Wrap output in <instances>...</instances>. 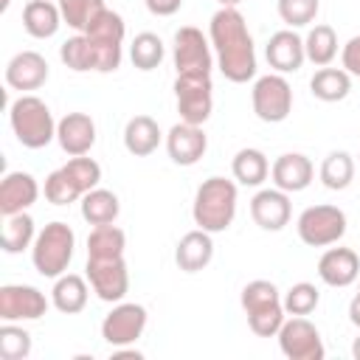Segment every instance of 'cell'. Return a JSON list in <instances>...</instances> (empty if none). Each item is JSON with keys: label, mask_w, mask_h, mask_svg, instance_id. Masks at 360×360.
Instances as JSON below:
<instances>
[{"label": "cell", "mask_w": 360, "mask_h": 360, "mask_svg": "<svg viewBox=\"0 0 360 360\" xmlns=\"http://www.w3.org/2000/svg\"><path fill=\"white\" fill-rule=\"evenodd\" d=\"M208 39L217 53V68L228 82L245 84L256 76V48L242 11L222 6L211 17Z\"/></svg>", "instance_id": "obj_1"}, {"label": "cell", "mask_w": 360, "mask_h": 360, "mask_svg": "<svg viewBox=\"0 0 360 360\" xmlns=\"http://www.w3.org/2000/svg\"><path fill=\"white\" fill-rule=\"evenodd\" d=\"M194 225L208 233H222L236 217V183L228 177H208L200 183L191 205Z\"/></svg>", "instance_id": "obj_2"}, {"label": "cell", "mask_w": 360, "mask_h": 360, "mask_svg": "<svg viewBox=\"0 0 360 360\" xmlns=\"http://www.w3.org/2000/svg\"><path fill=\"white\" fill-rule=\"evenodd\" d=\"M8 121H11V129H14L17 141L25 149H42L56 138L53 112L39 96L22 93L20 98H14L11 107H8Z\"/></svg>", "instance_id": "obj_3"}, {"label": "cell", "mask_w": 360, "mask_h": 360, "mask_svg": "<svg viewBox=\"0 0 360 360\" xmlns=\"http://www.w3.org/2000/svg\"><path fill=\"white\" fill-rule=\"evenodd\" d=\"M242 309L248 315V326L253 335L259 338H276L281 323L287 321L284 315V304H281V295H278V287L267 278H256V281H248L242 287Z\"/></svg>", "instance_id": "obj_4"}, {"label": "cell", "mask_w": 360, "mask_h": 360, "mask_svg": "<svg viewBox=\"0 0 360 360\" xmlns=\"http://www.w3.org/2000/svg\"><path fill=\"white\" fill-rule=\"evenodd\" d=\"M73 248H76V233L68 222H48L34 245H31V262H34V270L45 278H59L62 273H68V264L73 259Z\"/></svg>", "instance_id": "obj_5"}, {"label": "cell", "mask_w": 360, "mask_h": 360, "mask_svg": "<svg viewBox=\"0 0 360 360\" xmlns=\"http://www.w3.org/2000/svg\"><path fill=\"white\" fill-rule=\"evenodd\" d=\"M124 34H127V25H124V17L118 11L104 8L90 22V28L84 31V37H87L90 51H93V70H98V73L118 70L121 51H124Z\"/></svg>", "instance_id": "obj_6"}, {"label": "cell", "mask_w": 360, "mask_h": 360, "mask_svg": "<svg viewBox=\"0 0 360 360\" xmlns=\"http://www.w3.org/2000/svg\"><path fill=\"white\" fill-rule=\"evenodd\" d=\"M298 236L309 248H329L346 233V214L338 205H309L298 214Z\"/></svg>", "instance_id": "obj_7"}, {"label": "cell", "mask_w": 360, "mask_h": 360, "mask_svg": "<svg viewBox=\"0 0 360 360\" xmlns=\"http://www.w3.org/2000/svg\"><path fill=\"white\" fill-rule=\"evenodd\" d=\"M250 104L259 121L264 124H281L292 112V87L284 79V73H267L253 82Z\"/></svg>", "instance_id": "obj_8"}, {"label": "cell", "mask_w": 360, "mask_h": 360, "mask_svg": "<svg viewBox=\"0 0 360 360\" xmlns=\"http://www.w3.org/2000/svg\"><path fill=\"white\" fill-rule=\"evenodd\" d=\"M174 98H177L180 121L202 127V124L211 118V110H214V84H211V73L177 76V79H174Z\"/></svg>", "instance_id": "obj_9"}, {"label": "cell", "mask_w": 360, "mask_h": 360, "mask_svg": "<svg viewBox=\"0 0 360 360\" xmlns=\"http://www.w3.org/2000/svg\"><path fill=\"white\" fill-rule=\"evenodd\" d=\"M172 59H174L177 76L211 73V68H214L211 39H208L200 28H194V25H183V28H177V31H174Z\"/></svg>", "instance_id": "obj_10"}, {"label": "cell", "mask_w": 360, "mask_h": 360, "mask_svg": "<svg viewBox=\"0 0 360 360\" xmlns=\"http://www.w3.org/2000/svg\"><path fill=\"white\" fill-rule=\"evenodd\" d=\"M87 281H90V290L107 301V304H118L124 301L127 290H129V270H127V262L124 256H87Z\"/></svg>", "instance_id": "obj_11"}, {"label": "cell", "mask_w": 360, "mask_h": 360, "mask_svg": "<svg viewBox=\"0 0 360 360\" xmlns=\"http://www.w3.org/2000/svg\"><path fill=\"white\" fill-rule=\"evenodd\" d=\"M278 349L290 360H323L326 349L321 340V332L307 315H292L278 329Z\"/></svg>", "instance_id": "obj_12"}, {"label": "cell", "mask_w": 360, "mask_h": 360, "mask_svg": "<svg viewBox=\"0 0 360 360\" xmlns=\"http://www.w3.org/2000/svg\"><path fill=\"white\" fill-rule=\"evenodd\" d=\"M146 329V307L135 304V301H118L101 321V338L112 346H129L135 343Z\"/></svg>", "instance_id": "obj_13"}, {"label": "cell", "mask_w": 360, "mask_h": 360, "mask_svg": "<svg viewBox=\"0 0 360 360\" xmlns=\"http://www.w3.org/2000/svg\"><path fill=\"white\" fill-rule=\"evenodd\" d=\"M51 301L42 290L31 284H3L0 287V318L3 321H37L48 312Z\"/></svg>", "instance_id": "obj_14"}, {"label": "cell", "mask_w": 360, "mask_h": 360, "mask_svg": "<svg viewBox=\"0 0 360 360\" xmlns=\"http://www.w3.org/2000/svg\"><path fill=\"white\" fill-rule=\"evenodd\" d=\"M48 73L51 70H48V62H45L42 53H37V51H20L6 65V84L11 90H20V93L39 90L48 82Z\"/></svg>", "instance_id": "obj_15"}, {"label": "cell", "mask_w": 360, "mask_h": 360, "mask_svg": "<svg viewBox=\"0 0 360 360\" xmlns=\"http://www.w3.org/2000/svg\"><path fill=\"white\" fill-rule=\"evenodd\" d=\"M208 149V135L197 124H174L166 135V152L177 166H194Z\"/></svg>", "instance_id": "obj_16"}, {"label": "cell", "mask_w": 360, "mask_h": 360, "mask_svg": "<svg viewBox=\"0 0 360 360\" xmlns=\"http://www.w3.org/2000/svg\"><path fill=\"white\" fill-rule=\"evenodd\" d=\"M56 141L70 158L87 155L96 143V121L87 112H68L56 121Z\"/></svg>", "instance_id": "obj_17"}, {"label": "cell", "mask_w": 360, "mask_h": 360, "mask_svg": "<svg viewBox=\"0 0 360 360\" xmlns=\"http://www.w3.org/2000/svg\"><path fill=\"white\" fill-rule=\"evenodd\" d=\"M270 177L276 183V188L287 191V194H295V191H304L312 177H315V166L307 155L301 152H284L273 160L270 166Z\"/></svg>", "instance_id": "obj_18"}, {"label": "cell", "mask_w": 360, "mask_h": 360, "mask_svg": "<svg viewBox=\"0 0 360 360\" xmlns=\"http://www.w3.org/2000/svg\"><path fill=\"white\" fill-rule=\"evenodd\" d=\"M290 197L281 188H262L250 200V217L262 231H281L290 222Z\"/></svg>", "instance_id": "obj_19"}, {"label": "cell", "mask_w": 360, "mask_h": 360, "mask_svg": "<svg viewBox=\"0 0 360 360\" xmlns=\"http://www.w3.org/2000/svg\"><path fill=\"white\" fill-rule=\"evenodd\" d=\"M264 56L276 73H295L301 70L307 53H304V39L295 34V28H281L267 39Z\"/></svg>", "instance_id": "obj_20"}, {"label": "cell", "mask_w": 360, "mask_h": 360, "mask_svg": "<svg viewBox=\"0 0 360 360\" xmlns=\"http://www.w3.org/2000/svg\"><path fill=\"white\" fill-rule=\"evenodd\" d=\"M37 197H39V186H37V177L28 172H8L0 180V214L3 217L25 211L28 205L37 202Z\"/></svg>", "instance_id": "obj_21"}, {"label": "cell", "mask_w": 360, "mask_h": 360, "mask_svg": "<svg viewBox=\"0 0 360 360\" xmlns=\"http://www.w3.org/2000/svg\"><path fill=\"white\" fill-rule=\"evenodd\" d=\"M318 276L329 287H349L360 278V259L352 248H329L318 259Z\"/></svg>", "instance_id": "obj_22"}, {"label": "cell", "mask_w": 360, "mask_h": 360, "mask_svg": "<svg viewBox=\"0 0 360 360\" xmlns=\"http://www.w3.org/2000/svg\"><path fill=\"white\" fill-rule=\"evenodd\" d=\"M211 259H214V239L208 231L194 228L180 236V242L174 248V262L183 273H200L202 267L211 264Z\"/></svg>", "instance_id": "obj_23"}, {"label": "cell", "mask_w": 360, "mask_h": 360, "mask_svg": "<svg viewBox=\"0 0 360 360\" xmlns=\"http://www.w3.org/2000/svg\"><path fill=\"white\" fill-rule=\"evenodd\" d=\"M62 25V11L59 3L53 0H28L22 8V28L34 39H48L59 31Z\"/></svg>", "instance_id": "obj_24"}, {"label": "cell", "mask_w": 360, "mask_h": 360, "mask_svg": "<svg viewBox=\"0 0 360 360\" xmlns=\"http://www.w3.org/2000/svg\"><path fill=\"white\" fill-rule=\"evenodd\" d=\"M160 127L152 115H135L124 127V146L135 158H146L160 146Z\"/></svg>", "instance_id": "obj_25"}, {"label": "cell", "mask_w": 360, "mask_h": 360, "mask_svg": "<svg viewBox=\"0 0 360 360\" xmlns=\"http://www.w3.org/2000/svg\"><path fill=\"white\" fill-rule=\"evenodd\" d=\"M87 281L76 273H62L56 281H53V290H51V304L62 312V315H76L87 307Z\"/></svg>", "instance_id": "obj_26"}, {"label": "cell", "mask_w": 360, "mask_h": 360, "mask_svg": "<svg viewBox=\"0 0 360 360\" xmlns=\"http://www.w3.org/2000/svg\"><path fill=\"white\" fill-rule=\"evenodd\" d=\"M309 90L318 101H326V104L343 101L352 90V73H346L343 68H329L326 65V68L315 70V76L309 79Z\"/></svg>", "instance_id": "obj_27"}, {"label": "cell", "mask_w": 360, "mask_h": 360, "mask_svg": "<svg viewBox=\"0 0 360 360\" xmlns=\"http://www.w3.org/2000/svg\"><path fill=\"white\" fill-rule=\"evenodd\" d=\"M118 211H121V202L118 197L110 191V188H90L84 197H82V217L87 225H110L118 219Z\"/></svg>", "instance_id": "obj_28"}, {"label": "cell", "mask_w": 360, "mask_h": 360, "mask_svg": "<svg viewBox=\"0 0 360 360\" xmlns=\"http://www.w3.org/2000/svg\"><path fill=\"white\" fill-rule=\"evenodd\" d=\"M231 172H233V180H239L242 186H262L270 174V163H267V155L262 149L245 146L233 155Z\"/></svg>", "instance_id": "obj_29"}, {"label": "cell", "mask_w": 360, "mask_h": 360, "mask_svg": "<svg viewBox=\"0 0 360 360\" xmlns=\"http://www.w3.org/2000/svg\"><path fill=\"white\" fill-rule=\"evenodd\" d=\"M304 53L318 68L332 65V59L338 56V34H335V28L326 25V22L312 25L309 34L304 37Z\"/></svg>", "instance_id": "obj_30"}, {"label": "cell", "mask_w": 360, "mask_h": 360, "mask_svg": "<svg viewBox=\"0 0 360 360\" xmlns=\"http://www.w3.org/2000/svg\"><path fill=\"white\" fill-rule=\"evenodd\" d=\"M318 174H321V183L329 191H343L354 180V158L349 152H343V149H335V152H329L323 158Z\"/></svg>", "instance_id": "obj_31"}, {"label": "cell", "mask_w": 360, "mask_h": 360, "mask_svg": "<svg viewBox=\"0 0 360 360\" xmlns=\"http://www.w3.org/2000/svg\"><path fill=\"white\" fill-rule=\"evenodd\" d=\"M34 239H37V228H34L31 214L20 211V214L6 217V225H3V250L6 253H22L25 248L34 245Z\"/></svg>", "instance_id": "obj_32"}, {"label": "cell", "mask_w": 360, "mask_h": 360, "mask_svg": "<svg viewBox=\"0 0 360 360\" xmlns=\"http://www.w3.org/2000/svg\"><path fill=\"white\" fill-rule=\"evenodd\" d=\"M163 56H166V48H163V39L158 34H152V31L135 34V39L129 45V59H132V65L138 70H155V68H160Z\"/></svg>", "instance_id": "obj_33"}, {"label": "cell", "mask_w": 360, "mask_h": 360, "mask_svg": "<svg viewBox=\"0 0 360 360\" xmlns=\"http://www.w3.org/2000/svg\"><path fill=\"white\" fill-rule=\"evenodd\" d=\"M127 233L118 225H96L87 236V256H124Z\"/></svg>", "instance_id": "obj_34"}, {"label": "cell", "mask_w": 360, "mask_h": 360, "mask_svg": "<svg viewBox=\"0 0 360 360\" xmlns=\"http://www.w3.org/2000/svg\"><path fill=\"white\" fill-rule=\"evenodd\" d=\"M56 3L62 11V20L79 34H84L90 28V22L107 8L104 0H56Z\"/></svg>", "instance_id": "obj_35"}, {"label": "cell", "mask_w": 360, "mask_h": 360, "mask_svg": "<svg viewBox=\"0 0 360 360\" xmlns=\"http://www.w3.org/2000/svg\"><path fill=\"white\" fill-rule=\"evenodd\" d=\"M31 354V335L14 321H3L0 326V357L3 360H25Z\"/></svg>", "instance_id": "obj_36"}, {"label": "cell", "mask_w": 360, "mask_h": 360, "mask_svg": "<svg viewBox=\"0 0 360 360\" xmlns=\"http://www.w3.org/2000/svg\"><path fill=\"white\" fill-rule=\"evenodd\" d=\"M45 200L53 202V205H70V202L82 200L79 186L70 180V174L62 166L45 177Z\"/></svg>", "instance_id": "obj_37"}, {"label": "cell", "mask_w": 360, "mask_h": 360, "mask_svg": "<svg viewBox=\"0 0 360 360\" xmlns=\"http://www.w3.org/2000/svg\"><path fill=\"white\" fill-rule=\"evenodd\" d=\"M318 301H321V292H318V287L309 284V281L292 284V287L284 292V298H281L287 315H309V312L318 307Z\"/></svg>", "instance_id": "obj_38"}, {"label": "cell", "mask_w": 360, "mask_h": 360, "mask_svg": "<svg viewBox=\"0 0 360 360\" xmlns=\"http://www.w3.org/2000/svg\"><path fill=\"white\" fill-rule=\"evenodd\" d=\"M59 59L65 62V68H70L76 73L93 70V51H90L87 37L84 34H76V37L65 39L62 48H59Z\"/></svg>", "instance_id": "obj_39"}, {"label": "cell", "mask_w": 360, "mask_h": 360, "mask_svg": "<svg viewBox=\"0 0 360 360\" xmlns=\"http://www.w3.org/2000/svg\"><path fill=\"white\" fill-rule=\"evenodd\" d=\"M278 17L281 22H287L290 28H304L318 17L321 3L318 0H276Z\"/></svg>", "instance_id": "obj_40"}, {"label": "cell", "mask_w": 360, "mask_h": 360, "mask_svg": "<svg viewBox=\"0 0 360 360\" xmlns=\"http://www.w3.org/2000/svg\"><path fill=\"white\" fill-rule=\"evenodd\" d=\"M62 169H65V172L70 174V180L79 186L82 197H84L90 188H96V186H98V180H101V166H98L93 158H84V155L70 158Z\"/></svg>", "instance_id": "obj_41"}, {"label": "cell", "mask_w": 360, "mask_h": 360, "mask_svg": "<svg viewBox=\"0 0 360 360\" xmlns=\"http://www.w3.org/2000/svg\"><path fill=\"white\" fill-rule=\"evenodd\" d=\"M340 62H343V70H346V73H352V76L360 79V37H352V39L343 45Z\"/></svg>", "instance_id": "obj_42"}, {"label": "cell", "mask_w": 360, "mask_h": 360, "mask_svg": "<svg viewBox=\"0 0 360 360\" xmlns=\"http://www.w3.org/2000/svg\"><path fill=\"white\" fill-rule=\"evenodd\" d=\"M143 3H146L149 14H155V17H172L183 8V0H143Z\"/></svg>", "instance_id": "obj_43"}, {"label": "cell", "mask_w": 360, "mask_h": 360, "mask_svg": "<svg viewBox=\"0 0 360 360\" xmlns=\"http://www.w3.org/2000/svg\"><path fill=\"white\" fill-rule=\"evenodd\" d=\"M349 321L360 329V290H357V292H354V298L349 301Z\"/></svg>", "instance_id": "obj_44"}, {"label": "cell", "mask_w": 360, "mask_h": 360, "mask_svg": "<svg viewBox=\"0 0 360 360\" xmlns=\"http://www.w3.org/2000/svg\"><path fill=\"white\" fill-rule=\"evenodd\" d=\"M352 357L360 360V338H354V343H352Z\"/></svg>", "instance_id": "obj_45"}, {"label": "cell", "mask_w": 360, "mask_h": 360, "mask_svg": "<svg viewBox=\"0 0 360 360\" xmlns=\"http://www.w3.org/2000/svg\"><path fill=\"white\" fill-rule=\"evenodd\" d=\"M217 3H219V6H228V8H236L242 0H217Z\"/></svg>", "instance_id": "obj_46"}, {"label": "cell", "mask_w": 360, "mask_h": 360, "mask_svg": "<svg viewBox=\"0 0 360 360\" xmlns=\"http://www.w3.org/2000/svg\"><path fill=\"white\" fill-rule=\"evenodd\" d=\"M8 3H11V0H0V11H6V8H8Z\"/></svg>", "instance_id": "obj_47"}, {"label": "cell", "mask_w": 360, "mask_h": 360, "mask_svg": "<svg viewBox=\"0 0 360 360\" xmlns=\"http://www.w3.org/2000/svg\"><path fill=\"white\" fill-rule=\"evenodd\" d=\"M357 290H360V287H357Z\"/></svg>", "instance_id": "obj_48"}]
</instances>
